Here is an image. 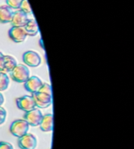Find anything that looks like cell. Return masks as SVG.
I'll list each match as a JSON object with an SVG mask.
<instances>
[{
    "label": "cell",
    "instance_id": "1",
    "mask_svg": "<svg viewBox=\"0 0 134 149\" xmlns=\"http://www.w3.org/2000/svg\"><path fill=\"white\" fill-rule=\"evenodd\" d=\"M10 77L17 83H24L30 78V70L25 65L17 64L10 72Z\"/></svg>",
    "mask_w": 134,
    "mask_h": 149
},
{
    "label": "cell",
    "instance_id": "2",
    "mask_svg": "<svg viewBox=\"0 0 134 149\" xmlns=\"http://www.w3.org/2000/svg\"><path fill=\"white\" fill-rule=\"evenodd\" d=\"M29 128L30 125L24 120H17L11 123L10 132L13 136L20 138L28 133Z\"/></svg>",
    "mask_w": 134,
    "mask_h": 149
},
{
    "label": "cell",
    "instance_id": "3",
    "mask_svg": "<svg viewBox=\"0 0 134 149\" xmlns=\"http://www.w3.org/2000/svg\"><path fill=\"white\" fill-rule=\"evenodd\" d=\"M43 114L41 113V111L37 108H35L30 112H26L24 116V120L31 127H37L40 125L42 119H43Z\"/></svg>",
    "mask_w": 134,
    "mask_h": 149
},
{
    "label": "cell",
    "instance_id": "4",
    "mask_svg": "<svg viewBox=\"0 0 134 149\" xmlns=\"http://www.w3.org/2000/svg\"><path fill=\"white\" fill-rule=\"evenodd\" d=\"M32 98L35 101L36 107L38 108H46L52 103V95H49L40 92L32 93Z\"/></svg>",
    "mask_w": 134,
    "mask_h": 149
},
{
    "label": "cell",
    "instance_id": "5",
    "mask_svg": "<svg viewBox=\"0 0 134 149\" xmlns=\"http://www.w3.org/2000/svg\"><path fill=\"white\" fill-rule=\"evenodd\" d=\"M16 102H17V107L25 113L30 112L36 108V104H35V101H34L32 96L25 95V96L20 97V98L17 99Z\"/></svg>",
    "mask_w": 134,
    "mask_h": 149
},
{
    "label": "cell",
    "instance_id": "6",
    "mask_svg": "<svg viewBox=\"0 0 134 149\" xmlns=\"http://www.w3.org/2000/svg\"><path fill=\"white\" fill-rule=\"evenodd\" d=\"M24 63L31 67H37L41 64V57L34 51H27L23 54Z\"/></svg>",
    "mask_w": 134,
    "mask_h": 149
},
{
    "label": "cell",
    "instance_id": "7",
    "mask_svg": "<svg viewBox=\"0 0 134 149\" xmlns=\"http://www.w3.org/2000/svg\"><path fill=\"white\" fill-rule=\"evenodd\" d=\"M28 36L24 27H18V26H12L9 31V37L10 39L16 43L24 42Z\"/></svg>",
    "mask_w": 134,
    "mask_h": 149
},
{
    "label": "cell",
    "instance_id": "8",
    "mask_svg": "<svg viewBox=\"0 0 134 149\" xmlns=\"http://www.w3.org/2000/svg\"><path fill=\"white\" fill-rule=\"evenodd\" d=\"M18 147L21 149H35L37 141L36 137L31 134H26L18 140Z\"/></svg>",
    "mask_w": 134,
    "mask_h": 149
},
{
    "label": "cell",
    "instance_id": "9",
    "mask_svg": "<svg viewBox=\"0 0 134 149\" xmlns=\"http://www.w3.org/2000/svg\"><path fill=\"white\" fill-rule=\"evenodd\" d=\"M42 85H43V82L38 77L32 76V77H30L24 82V88L26 91H28L31 93H35L39 91Z\"/></svg>",
    "mask_w": 134,
    "mask_h": 149
},
{
    "label": "cell",
    "instance_id": "10",
    "mask_svg": "<svg viewBox=\"0 0 134 149\" xmlns=\"http://www.w3.org/2000/svg\"><path fill=\"white\" fill-rule=\"evenodd\" d=\"M29 20L28 14L22 10H17L13 12V16L11 18V24L12 26H18V27H24Z\"/></svg>",
    "mask_w": 134,
    "mask_h": 149
},
{
    "label": "cell",
    "instance_id": "11",
    "mask_svg": "<svg viewBox=\"0 0 134 149\" xmlns=\"http://www.w3.org/2000/svg\"><path fill=\"white\" fill-rule=\"evenodd\" d=\"M12 16H13L12 9H10L8 5L0 6V23L2 24L10 23Z\"/></svg>",
    "mask_w": 134,
    "mask_h": 149
},
{
    "label": "cell",
    "instance_id": "12",
    "mask_svg": "<svg viewBox=\"0 0 134 149\" xmlns=\"http://www.w3.org/2000/svg\"><path fill=\"white\" fill-rule=\"evenodd\" d=\"M39 127L43 132H51L53 130V115L52 114L44 115Z\"/></svg>",
    "mask_w": 134,
    "mask_h": 149
},
{
    "label": "cell",
    "instance_id": "13",
    "mask_svg": "<svg viewBox=\"0 0 134 149\" xmlns=\"http://www.w3.org/2000/svg\"><path fill=\"white\" fill-rule=\"evenodd\" d=\"M24 29H25L27 34L31 35V36H34L39 31L38 24L35 19H29L27 24L24 26Z\"/></svg>",
    "mask_w": 134,
    "mask_h": 149
},
{
    "label": "cell",
    "instance_id": "14",
    "mask_svg": "<svg viewBox=\"0 0 134 149\" xmlns=\"http://www.w3.org/2000/svg\"><path fill=\"white\" fill-rule=\"evenodd\" d=\"M4 59V71L10 72L17 65V60L10 55H4L3 56Z\"/></svg>",
    "mask_w": 134,
    "mask_h": 149
},
{
    "label": "cell",
    "instance_id": "15",
    "mask_svg": "<svg viewBox=\"0 0 134 149\" xmlns=\"http://www.w3.org/2000/svg\"><path fill=\"white\" fill-rule=\"evenodd\" d=\"M10 79L6 73L1 72H0V92L5 91L9 87Z\"/></svg>",
    "mask_w": 134,
    "mask_h": 149
},
{
    "label": "cell",
    "instance_id": "16",
    "mask_svg": "<svg viewBox=\"0 0 134 149\" xmlns=\"http://www.w3.org/2000/svg\"><path fill=\"white\" fill-rule=\"evenodd\" d=\"M19 9H20V10L25 12L26 14H31L32 13L31 7L28 2V0H22L20 6H19Z\"/></svg>",
    "mask_w": 134,
    "mask_h": 149
},
{
    "label": "cell",
    "instance_id": "17",
    "mask_svg": "<svg viewBox=\"0 0 134 149\" xmlns=\"http://www.w3.org/2000/svg\"><path fill=\"white\" fill-rule=\"evenodd\" d=\"M38 92L43 93H46V94H49V95H52V88H51V86L50 84H47V83H43V85L40 87V89H39Z\"/></svg>",
    "mask_w": 134,
    "mask_h": 149
},
{
    "label": "cell",
    "instance_id": "18",
    "mask_svg": "<svg viewBox=\"0 0 134 149\" xmlns=\"http://www.w3.org/2000/svg\"><path fill=\"white\" fill-rule=\"evenodd\" d=\"M21 2H22V0H6L7 5L10 9H15V10L19 9Z\"/></svg>",
    "mask_w": 134,
    "mask_h": 149
},
{
    "label": "cell",
    "instance_id": "19",
    "mask_svg": "<svg viewBox=\"0 0 134 149\" xmlns=\"http://www.w3.org/2000/svg\"><path fill=\"white\" fill-rule=\"evenodd\" d=\"M6 115H7L6 110L4 108H3L2 106H0V125L4 123L5 119H6Z\"/></svg>",
    "mask_w": 134,
    "mask_h": 149
},
{
    "label": "cell",
    "instance_id": "20",
    "mask_svg": "<svg viewBox=\"0 0 134 149\" xmlns=\"http://www.w3.org/2000/svg\"><path fill=\"white\" fill-rule=\"evenodd\" d=\"M0 149H14L13 146L10 143L0 141Z\"/></svg>",
    "mask_w": 134,
    "mask_h": 149
},
{
    "label": "cell",
    "instance_id": "21",
    "mask_svg": "<svg viewBox=\"0 0 134 149\" xmlns=\"http://www.w3.org/2000/svg\"><path fill=\"white\" fill-rule=\"evenodd\" d=\"M3 54L0 52V72L4 71V59H3Z\"/></svg>",
    "mask_w": 134,
    "mask_h": 149
},
{
    "label": "cell",
    "instance_id": "22",
    "mask_svg": "<svg viewBox=\"0 0 134 149\" xmlns=\"http://www.w3.org/2000/svg\"><path fill=\"white\" fill-rule=\"evenodd\" d=\"M3 102H4V98H3V94L1 93V92H0V106H2L3 104Z\"/></svg>",
    "mask_w": 134,
    "mask_h": 149
},
{
    "label": "cell",
    "instance_id": "23",
    "mask_svg": "<svg viewBox=\"0 0 134 149\" xmlns=\"http://www.w3.org/2000/svg\"></svg>",
    "mask_w": 134,
    "mask_h": 149
}]
</instances>
